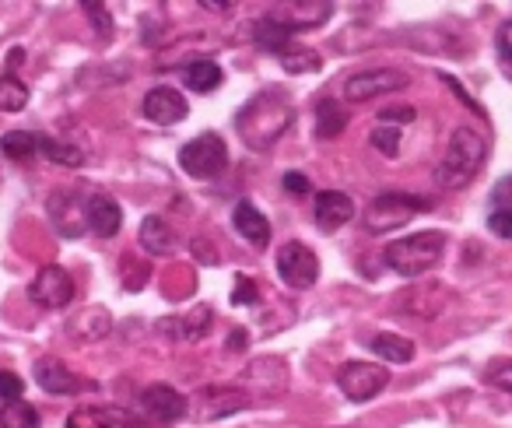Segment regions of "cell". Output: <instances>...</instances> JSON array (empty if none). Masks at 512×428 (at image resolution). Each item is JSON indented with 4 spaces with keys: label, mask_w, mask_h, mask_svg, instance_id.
I'll return each mask as SVG.
<instances>
[{
    "label": "cell",
    "mask_w": 512,
    "mask_h": 428,
    "mask_svg": "<svg viewBox=\"0 0 512 428\" xmlns=\"http://www.w3.org/2000/svg\"><path fill=\"white\" fill-rule=\"evenodd\" d=\"M0 428H39V411L29 400H11L0 407Z\"/></svg>",
    "instance_id": "83f0119b"
},
{
    "label": "cell",
    "mask_w": 512,
    "mask_h": 428,
    "mask_svg": "<svg viewBox=\"0 0 512 428\" xmlns=\"http://www.w3.org/2000/svg\"><path fill=\"white\" fill-rule=\"evenodd\" d=\"M39 155L53 158V162H60V165H71V169H78V165L85 162V151H81L78 144L57 141V137H43V144H39Z\"/></svg>",
    "instance_id": "f546056e"
},
{
    "label": "cell",
    "mask_w": 512,
    "mask_h": 428,
    "mask_svg": "<svg viewBox=\"0 0 512 428\" xmlns=\"http://www.w3.org/2000/svg\"><path fill=\"white\" fill-rule=\"evenodd\" d=\"M232 225L249 246H256V250H264V246L271 243V222H267L264 214H260V207H253L249 200H239V204H235Z\"/></svg>",
    "instance_id": "ac0fdd59"
},
{
    "label": "cell",
    "mask_w": 512,
    "mask_h": 428,
    "mask_svg": "<svg viewBox=\"0 0 512 428\" xmlns=\"http://www.w3.org/2000/svg\"><path fill=\"white\" fill-rule=\"evenodd\" d=\"M141 407H144V414H151V418L162 421V425L190 414V400L179 390H172L169 383H151L148 390L141 393Z\"/></svg>",
    "instance_id": "5bb4252c"
},
{
    "label": "cell",
    "mask_w": 512,
    "mask_h": 428,
    "mask_svg": "<svg viewBox=\"0 0 512 428\" xmlns=\"http://www.w3.org/2000/svg\"><path fill=\"white\" fill-rule=\"evenodd\" d=\"M334 11V4H285V11H274L278 22H285L288 29H316L323 25Z\"/></svg>",
    "instance_id": "44dd1931"
},
{
    "label": "cell",
    "mask_w": 512,
    "mask_h": 428,
    "mask_svg": "<svg viewBox=\"0 0 512 428\" xmlns=\"http://www.w3.org/2000/svg\"><path fill=\"white\" fill-rule=\"evenodd\" d=\"M491 211H512V176H505L491 190Z\"/></svg>",
    "instance_id": "8d00e7d4"
},
{
    "label": "cell",
    "mask_w": 512,
    "mask_h": 428,
    "mask_svg": "<svg viewBox=\"0 0 512 428\" xmlns=\"http://www.w3.org/2000/svg\"><path fill=\"white\" fill-rule=\"evenodd\" d=\"M179 165L193 179H214L228 169V148L218 134H197L179 148Z\"/></svg>",
    "instance_id": "5b68a950"
},
{
    "label": "cell",
    "mask_w": 512,
    "mask_h": 428,
    "mask_svg": "<svg viewBox=\"0 0 512 428\" xmlns=\"http://www.w3.org/2000/svg\"><path fill=\"white\" fill-rule=\"evenodd\" d=\"M246 407H249V393L235 390V386H207V390H200L190 400V414L197 421H218L235 411H246Z\"/></svg>",
    "instance_id": "30bf717a"
},
{
    "label": "cell",
    "mask_w": 512,
    "mask_h": 428,
    "mask_svg": "<svg viewBox=\"0 0 512 428\" xmlns=\"http://www.w3.org/2000/svg\"><path fill=\"white\" fill-rule=\"evenodd\" d=\"M256 46L260 50H271V53H288L292 50V29H288L285 22H278L274 15H267V18H260L256 22Z\"/></svg>",
    "instance_id": "7402d4cb"
},
{
    "label": "cell",
    "mask_w": 512,
    "mask_h": 428,
    "mask_svg": "<svg viewBox=\"0 0 512 428\" xmlns=\"http://www.w3.org/2000/svg\"><path fill=\"white\" fill-rule=\"evenodd\" d=\"M120 428H151V425H144V421H123Z\"/></svg>",
    "instance_id": "f6af8a7d"
},
{
    "label": "cell",
    "mask_w": 512,
    "mask_h": 428,
    "mask_svg": "<svg viewBox=\"0 0 512 428\" xmlns=\"http://www.w3.org/2000/svg\"><path fill=\"white\" fill-rule=\"evenodd\" d=\"M292 99L285 88H264L260 95L246 102L235 116V130H239L242 144L253 151H267L288 127H292Z\"/></svg>",
    "instance_id": "6da1fadb"
},
{
    "label": "cell",
    "mask_w": 512,
    "mask_h": 428,
    "mask_svg": "<svg viewBox=\"0 0 512 428\" xmlns=\"http://www.w3.org/2000/svg\"><path fill=\"white\" fill-rule=\"evenodd\" d=\"M260 299V288H256L253 278H235V292H232V302L242 306V302H256Z\"/></svg>",
    "instance_id": "f35d334b"
},
{
    "label": "cell",
    "mask_w": 512,
    "mask_h": 428,
    "mask_svg": "<svg viewBox=\"0 0 512 428\" xmlns=\"http://www.w3.org/2000/svg\"><path fill=\"white\" fill-rule=\"evenodd\" d=\"M22 393H25V383H22V376H15V372H0V400L4 404H11V400H22Z\"/></svg>",
    "instance_id": "e575fe53"
},
{
    "label": "cell",
    "mask_w": 512,
    "mask_h": 428,
    "mask_svg": "<svg viewBox=\"0 0 512 428\" xmlns=\"http://www.w3.org/2000/svg\"><path fill=\"white\" fill-rule=\"evenodd\" d=\"M348 127V109L337 99H320L316 102V137H337Z\"/></svg>",
    "instance_id": "cb8c5ba5"
},
{
    "label": "cell",
    "mask_w": 512,
    "mask_h": 428,
    "mask_svg": "<svg viewBox=\"0 0 512 428\" xmlns=\"http://www.w3.org/2000/svg\"><path fill=\"white\" fill-rule=\"evenodd\" d=\"M278 274L288 288L306 292L320 278V260H316V253L306 243H285L278 250Z\"/></svg>",
    "instance_id": "9c48e42d"
},
{
    "label": "cell",
    "mask_w": 512,
    "mask_h": 428,
    "mask_svg": "<svg viewBox=\"0 0 512 428\" xmlns=\"http://www.w3.org/2000/svg\"><path fill=\"white\" fill-rule=\"evenodd\" d=\"M488 229L502 239H512V211H491L488 214Z\"/></svg>",
    "instance_id": "ab89813d"
},
{
    "label": "cell",
    "mask_w": 512,
    "mask_h": 428,
    "mask_svg": "<svg viewBox=\"0 0 512 428\" xmlns=\"http://www.w3.org/2000/svg\"><path fill=\"white\" fill-rule=\"evenodd\" d=\"M432 211V200L414 197V193H383L369 204L365 211V229L372 236H383V232H397L400 225H407L414 214Z\"/></svg>",
    "instance_id": "277c9868"
},
{
    "label": "cell",
    "mask_w": 512,
    "mask_h": 428,
    "mask_svg": "<svg viewBox=\"0 0 512 428\" xmlns=\"http://www.w3.org/2000/svg\"><path fill=\"white\" fill-rule=\"evenodd\" d=\"M109 330H113V313H109L106 306H85L78 316L67 320V334L78 337V341H85V344L102 341Z\"/></svg>",
    "instance_id": "d6986e66"
},
{
    "label": "cell",
    "mask_w": 512,
    "mask_h": 428,
    "mask_svg": "<svg viewBox=\"0 0 512 428\" xmlns=\"http://www.w3.org/2000/svg\"><path fill=\"white\" fill-rule=\"evenodd\" d=\"M211 323H214L211 306H193V309H186V313L162 316V320H158V334L169 337V341L186 344V341H200V337H207Z\"/></svg>",
    "instance_id": "4fadbf2b"
},
{
    "label": "cell",
    "mask_w": 512,
    "mask_h": 428,
    "mask_svg": "<svg viewBox=\"0 0 512 428\" xmlns=\"http://www.w3.org/2000/svg\"><path fill=\"white\" fill-rule=\"evenodd\" d=\"M46 214H50V225L60 232L64 239H78L88 229V214H85V200L78 197V190H53L46 197Z\"/></svg>",
    "instance_id": "ba28073f"
},
{
    "label": "cell",
    "mask_w": 512,
    "mask_h": 428,
    "mask_svg": "<svg viewBox=\"0 0 512 428\" xmlns=\"http://www.w3.org/2000/svg\"><path fill=\"white\" fill-rule=\"evenodd\" d=\"M116 421H120V414L113 411V407H78V411L67 414V428H116Z\"/></svg>",
    "instance_id": "4316f807"
},
{
    "label": "cell",
    "mask_w": 512,
    "mask_h": 428,
    "mask_svg": "<svg viewBox=\"0 0 512 428\" xmlns=\"http://www.w3.org/2000/svg\"><path fill=\"white\" fill-rule=\"evenodd\" d=\"M85 214H88V229H92L95 236H102V239H113L116 232H120V225H123L120 204H116L109 193H92V197L85 200Z\"/></svg>",
    "instance_id": "2e32d148"
},
{
    "label": "cell",
    "mask_w": 512,
    "mask_h": 428,
    "mask_svg": "<svg viewBox=\"0 0 512 428\" xmlns=\"http://www.w3.org/2000/svg\"><path fill=\"white\" fill-rule=\"evenodd\" d=\"M246 330H232V334H228V351H246Z\"/></svg>",
    "instance_id": "b9f144b4"
},
{
    "label": "cell",
    "mask_w": 512,
    "mask_h": 428,
    "mask_svg": "<svg viewBox=\"0 0 512 428\" xmlns=\"http://www.w3.org/2000/svg\"><path fill=\"white\" fill-rule=\"evenodd\" d=\"M285 190L299 193V197H302V193H309V179L302 176V172H285Z\"/></svg>",
    "instance_id": "60d3db41"
},
{
    "label": "cell",
    "mask_w": 512,
    "mask_h": 428,
    "mask_svg": "<svg viewBox=\"0 0 512 428\" xmlns=\"http://www.w3.org/2000/svg\"><path fill=\"white\" fill-rule=\"evenodd\" d=\"M446 253V236L442 232H414L407 239H397V243L386 246V267L397 271L400 278H421L428 274Z\"/></svg>",
    "instance_id": "3957f363"
},
{
    "label": "cell",
    "mask_w": 512,
    "mask_h": 428,
    "mask_svg": "<svg viewBox=\"0 0 512 428\" xmlns=\"http://www.w3.org/2000/svg\"><path fill=\"white\" fill-rule=\"evenodd\" d=\"M18 64H25V50H11L8 67H18Z\"/></svg>",
    "instance_id": "ee69618b"
},
{
    "label": "cell",
    "mask_w": 512,
    "mask_h": 428,
    "mask_svg": "<svg viewBox=\"0 0 512 428\" xmlns=\"http://www.w3.org/2000/svg\"><path fill=\"white\" fill-rule=\"evenodd\" d=\"M81 11H85V15L92 18L95 32H99L102 39L113 36V15L106 11V4H99V0H81Z\"/></svg>",
    "instance_id": "1f68e13d"
},
{
    "label": "cell",
    "mask_w": 512,
    "mask_h": 428,
    "mask_svg": "<svg viewBox=\"0 0 512 428\" xmlns=\"http://www.w3.org/2000/svg\"><path fill=\"white\" fill-rule=\"evenodd\" d=\"M369 348L376 351L379 358H386V362H397V365H404V362H411V358H414V341H411V337H400V334H376L369 341Z\"/></svg>",
    "instance_id": "d4e9b609"
},
{
    "label": "cell",
    "mask_w": 512,
    "mask_h": 428,
    "mask_svg": "<svg viewBox=\"0 0 512 428\" xmlns=\"http://www.w3.org/2000/svg\"><path fill=\"white\" fill-rule=\"evenodd\" d=\"M372 148H379V155L397 158L400 155V127H376L372 130Z\"/></svg>",
    "instance_id": "d6a6232c"
},
{
    "label": "cell",
    "mask_w": 512,
    "mask_h": 428,
    "mask_svg": "<svg viewBox=\"0 0 512 428\" xmlns=\"http://www.w3.org/2000/svg\"><path fill=\"white\" fill-rule=\"evenodd\" d=\"M141 113H144V120L158 123V127H176V123L186 120L190 106H186L183 92H176V88H169V85H158L144 95Z\"/></svg>",
    "instance_id": "7c38bea8"
},
{
    "label": "cell",
    "mask_w": 512,
    "mask_h": 428,
    "mask_svg": "<svg viewBox=\"0 0 512 428\" xmlns=\"http://www.w3.org/2000/svg\"><path fill=\"white\" fill-rule=\"evenodd\" d=\"M386 383H390V372L372 362H344L341 372H337V386H341L344 397L355 400V404H365V400H372L376 393H383Z\"/></svg>",
    "instance_id": "52a82bcc"
},
{
    "label": "cell",
    "mask_w": 512,
    "mask_h": 428,
    "mask_svg": "<svg viewBox=\"0 0 512 428\" xmlns=\"http://www.w3.org/2000/svg\"><path fill=\"white\" fill-rule=\"evenodd\" d=\"M200 8H207V11H225V8H232L228 0H200Z\"/></svg>",
    "instance_id": "7bdbcfd3"
},
{
    "label": "cell",
    "mask_w": 512,
    "mask_h": 428,
    "mask_svg": "<svg viewBox=\"0 0 512 428\" xmlns=\"http://www.w3.org/2000/svg\"><path fill=\"white\" fill-rule=\"evenodd\" d=\"M29 299L43 309H64L74 299V278L60 264L39 267V274L29 285Z\"/></svg>",
    "instance_id": "8fae6325"
},
{
    "label": "cell",
    "mask_w": 512,
    "mask_h": 428,
    "mask_svg": "<svg viewBox=\"0 0 512 428\" xmlns=\"http://www.w3.org/2000/svg\"><path fill=\"white\" fill-rule=\"evenodd\" d=\"M39 144H43V137L32 134V130H8V134L0 137V151L11 162H32L39 155Z\"/></svg>",
    "instance_id": "603a6c76"
},
{
    "label": "cell",
    "mask_w": 512,
    "mask_h": 428,
    "mask_svg": "<svg viewBox=\"0 0 512 428\" xmlns=\"http://www.w3.org/2000/svg\"><path fill=\"white\" fill-rule=\"evenodd\" d=\"M411 85L404 71L397 67H376V71H358L351 78H344V99L348 102H369V99H379V95H390V92H400V88Z\"/></svg>",
    "instance_id": "8992f818"
},
{
    "label": "cell",
    "mask_w": 512,
    "mask_h": 428,
    "mask_svg": "<svg viewBox=\"0 0 512 428\" xmlns=\"http://www.w3.org/2000/svg\"><path fill=\"white\" fill-rule=\"evenodd\" d=\"M281 64H285L288 74H316L323 67V57L316 50H299V46H292L288 53H281Z\"/></svg>",
    "instance_id": "4dcf8cb0"
},
{
    "label": "cell",
    "mask_w": 512,
    "mask_h": 428,
    "mask_svg": "<svg viewBox=\"0 0 512 428\" xmlns=\"http://www.w3.org/2000/svg\"><path fill=\"white\" fill-rule=\"evenodd\" d=\"M183 81H186V88H190V92L207 95V92H214V88L221 85V67L214 64V60H193V64L183 71Z\"/></svg>",
    "instance_id": "484cf974"
},
{
    "label": "cell",
    "mask_w": 512,
    "mask_h": 428,
    "mask_svg": "<svg viewBox=\"0 0 512 428\" xmlns=\"http://www.w3.org/2000/svg\"><path fill=\"white\" fill-rule=\"evenodd\" d=\"M495 46H498V57H502V64L512 71V18H509V22H502V29H498V36H495Z\"/></svg>",
    "instance_id": "74e56055"
},
{
    "label": "cell",
    "mask_w": 512,
    "mask_h": 428,
    "mask_svg": "<svg viewBox=\"0 0 512 428\" xmlns=\"http://www.w3.org/2000/svg\"><path fill=\"white\" fill-rule=\"evenodd\" d=\"M484 158H488L484 137L470 127H456L453 134H449L446 155H442L439 169H435V183H439L442 190H463L467 183H474Z\"/></svg>",
    "instance_id": "7a4b0ae2"
},
{
    "label": "cell",
    "mask_w": 512,
    "mask_h": 428,
    "mask_svg": "<svg viewBox=\"0 0 512 428\" xmlns=\"http://www.w3.org/2000/svg\"><path fill=\"white\" fill-rule=\"evenodd\" d=\"M484 379H488L491 386H498V390L512 393V362H509V358H495V362H488Z\"/></svg>",
    "instance_id": "836d02e7"
},
{
    "label": "cell",
    "mask_w": 512,
    "mask_h": 428,
    "mask_svg": "<svg viewBox=\"0 0 512 428\" xmlns=\"http://www.w3.org/2000/svg\"><path fill=\"white\" fill-rule=\"evenodd\" d=\"M313 218L323 232H337L355 218V200L341 190H323V193H316Z\"/></svg>",
    "instance_id": "9a60e30c"
},
{
    "label": "cell",
    "mask_w": 512,
    "mask_h": 428,
    "mask_svg": "<svg viewBox=\"0 0 512 428\" xmlns=\"http://www.w3.org/2000/svg\"><path fill=\"white\" fill-rule=\"evenodd\" d=\"M36 383L43 386L46 393H57V397H67V393L88 390V383H81L71 369H67L60 358H39L36 362Z\"/></svg>",
    "instance_id": "e0dca14e"
},
{
    "label": "cell",
    "mask_w": 512,
    "mask_h": 428,
    "mask_svg": "<svg viewBox=\"0 0 512 428\" xmlns=\"http://www.w3.org/2000/svg\"><path fill=\"white\" fill-rule=\"evenodd\" d=\"M137 239H141V246L151 253V257H169V253L176 250V232H172V225L165 222V218H158V214H148V218H144Z\"/></svg>",
    "instance_id": "ffe728a7"
},
{
    "label": "cell",
    "mask_w": 512,
    "mask_h": 428,
    "mask_svg": "<svg viewBox=\"0 0 512 428\" xmlns=\"http://www.w3.org/2000/svg\"><path fill=\"white\" fill-rule=\"evenodd\" d=\"M25 106H29V88H25V81L15 78V74H4V78H0V109H4V113H22Z\"/></svg>",
    "instance_id": "f1b7e54d"
},
{
    "label": "cell",
    "mask_w": 512,
    "mask_h": 428,
    "mask_svg": "<svg viewBox=\"0 0 512 428\" xmlns=\"http://www.w3.org/2000/svg\"><path fill=\"white\" fill-rule=\"evenodd\" d=\"M379 120L386 123V127H393V123H411L414 120V106H407V102H397V106H386L383 113H379Z\"/></svg>",
    "instance_id": "d590c367"
}]
</instances>
